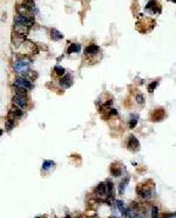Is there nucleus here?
<instances>
[{"mask_svg":"<svg viewBox=\"0 0 176 218\" xmlns=\"http://www.w3.org/2000/svg\"><path fill=\"white\" fill-rule=\"evenodd\" d=\"M158 86V82L157 81H153V82H150L149 85H148V92L149 93H153L155 90V88Z\"/></svg>","mask_w":176,"mask_h":218,"instance_id":"28","label":"nucleus"},{"mask_svg":"<svg viewBox=\"0 0 176 218\" xmlns=\"http://www.w3.org/2000/svg\"><path fill=\"white\" fill-rule=\"evenodd\" d=\"M14 88H15V93H17V95H24V96H26V89H24V88H21V87L19 86H15V85H13Z\"/></svg>","mask_w":176,"mask_h":218,"instance_id":"26","label":"nucleus"},{"mask_svg":"<svg viewBox=\"0 0 176 218\" xmlns=\"http://www.w3.org/2000/svg\"><path fill=\"white\" fill-rule=\"evenodd\" d=\"M27 74H28V76H29V78H31V79H37V78H38V73L37 72H28L27 73Z\"/></svg>","mask_w":176,"mask_h":218,"instance_id":"30","label":"nucleus"},{"mask_svg":"<svg viewBox=\"0 0 176 218\" xmlns=\"http://www.w3.org/2000/svg\"><path fill=\"white\" fill-rule=\"evenodd\" d=\"M91 218H99V217H98V216H96V215H94V216H92Z\"/></svg>","mask_w":176,"mask_h":218,"instance_id":"32","label":"nucleus"},{"mask_svg":"<svg viewBox=\"0 0 176 218\" xmlns=\"http://www.w3.org/2000/svg\"><path fill=\"white\" fill-rule=\"evenodd\" d=\"M135 100H136V102L139 105H143L144 103V98L142 94H136V96H135Z\"/></svg>","mask_w":176,"mask_h":218,"instance_id":"29","label":"nucleus"},{"mask_svg":"<svg viewBox=\"0 0 176 218\" xmlns=\"http://www.w3.org/2000/svg\"><path fill=\"white\" fill-rule=\"evenodd\" d=\"M14 85L15 86H19L26 90H29L33 88V85L31 82V80H28L27 78H24V76H18L17 79L14 80Z\"/></svg>","mask_w":176,"mask_h":218,"instance_id":"4","label":"nucleus"},{"mask_svg":"<svg viewBox=\"0 0 176 218\" xmlns=\"http://www.w3.org/2000/svg\"><path fill=\"white\" fill-rule=\"evenodd\" d=\"M13 28H14V32H15V34H18V35H20V36H26L27 34H28V32H29V28H31V27L14 22Z\"/></svg>","mask_w":176,"mask_h":218,"instance_id":"8","label":"nucleus"},{"mask_svg":"<svg viewBox=\"0 0 176 218\" xmlns=\"http://www.w3.org/2000/svg\"><path fill=\"white\" fill-rule=\"evenodd\" d=\"M129 218H146L141 213L140 211H137V210H133L131 209V215H129Z\"/></svg>","mask_w":176,"mask_h":218,"instance_id":"22","label":"nucleus"},{"mask_svg":"<svg viewBox=\"0 0 176 218\" xmlns=\"http://www.w3.org/2000/svg\"><path fill=\"white\" fill-rule=\"evenodd\" d=\"M31 59L29 58H20L14 63V71L18 74H27L29 72Z\"/></svg>","mask_w":176,"mask_h":218,"instance_id":"1","label":"nucleus"},{"mask_svg":"<svg viewBox=\"0 0 176 218\" xmlns=\"http://www.w3.org/2000/svg\"><path fill=\"white\" fill-rule=\"evenodd\" d=\"M127 144H128V148H129L131 150H133V151H137V150L140 149V142H139V140H137L134 135H131V136L128 137Z\"/></svg>","mask_w":176,"mask_h":218,"instance_id":"10","label":"nucleus"},{"mask_svg":"<svg viewBox=\"0 0 176 218\" xmlns=\"http://www.w3.org/2000/svg\"><path fill=\"white\" fill-rule=\"evenodd\" d=\"M76 218H80V217H76Z\"/></svg>","mask_w":176,"mask_h":218,"instance_id":"35","label":"nucleus"},{"mask_svg":"<svg viewBox=\"0 0 176 218\" xmlns=\"http://www.w3.org/2000/svg\"><path fill=\"white\" fill-rule=\"evenodd\" d=\"M12 101H13V105L17 107H19V108H21V109H24V108H26L27 105H28V100H27L26 96H24V95H14L13 99H12Z\"/></svg>","mask_w":176,"mask_h":218,"instance_id":"5","label":"nucleus"},{"mask_svg":"<svg viewBox=\"0 0 176 218\" xmlns=\"http://www.w3.org/2000/svg\"><path fill=\"white\" fill-rule=\"evenodd\" d=\"M136 192L139 193L140 197L147 199L151 197V195H153V189L149 188L147 184H140L136 188Z\"/></svg>","mask_w":176,"mask_h":218,"instance_id":"3","label":"nucleus"},{"mask_svg":"<svg viewBox=\"0 0 176 218\" xmlns=\"http://www.w3.org/2000/svg\"><path fill=\"white\" fill-rule=\"evenodd\" d=\"M65 218H71V216H69V215H66V217Z\"/></svg>","mask_w":176,"mask_h":218,"instance_id":"33","label":"nucleus"},{"mask_svg":"<svg viewBox=\"0 0 176 218\" xmlns=\"http://www.w3.org/2000/svg\"><path fill=\"white\" fill-rule=\"evenodd\" d=\"M109 170H111V174L114 177H117V176H121V174H122V166L119 163H113L109 168Z\"/></svg>","mask_w":176,"mask_h":218,"instance_id":"12","label":"nucleus"},{"mask_svg":"<svg viewBox=\"0 0 176 218\" xmlns=\"http://www.w3.org/2000/svg\"><path fill=\"white\" fill-rule=\"evenodd\" d=\"M5 128H6L8 132H11V130L14 128V120L11 119V117H8V119L5 121Z\"/></svg>","mask_w":176,"mask_h":218,"instance_id":"21","label":"nucleus"},{"mask_svg":"<svg viewBox=\"0 0 176 218\" xmlns=\"http://www.w3.org/2000/svg\"><path fill=\"white\" fill-rule=\"evenodd\" d=\"M150 218H158V209H157V206H151Z\"/></svg>","mask_w":176,"mask_h":218,"instance_id":"27","label":"nucleus"},{"mask_svg":"<svg viewBox=\"0 0 176 218\" xmlns=\"http://www.w3.org/2000/svg\"><path fill=\"white\" fill-rule=\"evenodd\" d=\"M137 121H139V116H135V115H131V121H129V128L131 129H133L134 127L136 126L137 124Z\"/></svg>","mask_w":176,"mask_h":218,"instance_id":"24","label":"nucleus"},{"mask_svg":"<svg viewBox=\"0 0 176 218\" xmlns=\"http://www.w3.org/2000/svg\"><path fill=\"white\" fill-rule=\"evenodd\" d=\"M51 38H52V40H54V41H58V40H61L64 38V34L61 33V32H59L58 29L52 28V29H51Z\"/></svg>","mask_w":176,"mask_h":218,"instance_id":"16","label":"nucleus"},{"mask_svg":"<svg viewBox=\"0 0 176 218\" xmlns=\"http://www.w3.org/2000/svg\"><path fill=\"white\" fill-rule=\"evenodd\" d=\"M37 218H42V217H37Z\"/></svg>","mask_w":176,"mask_h":218,"instance_id":"34","label":"nucleus"},{"mask_svg":"<svg viewBox=\"0 0 176 218\" xmlns=\"http://www.w3.org/2000/svg\"><path fill=\"white\" fill-rule=\"evenodd\" d=\"M163 218H176V213H167L163 216Z\"/></svg>","mask_w":176,"mask_h":218,"instance_id":"31","label":"nucleus"},{"mask_svg":"<svg viewBox=\"0 0 176 218\" xmlns=\"http://www.w3.org/2000/svg\"><path fill=\"white\" fill-rule=\"evenodd\" d=\"M81 49V46L80 44H71L68 48H67V53L68 54H72V53H79Z\"/></svg>","mask_w":176,"mask_h":218,"instance_id":"17","label":"nucleus"},{"mask_svg":"<svg viewBox=\"0 0 176 218\" xmlns=\"http://www.w3.org/2000/svg\"><path fill=\"white\" fill-rule=\"evenodd\" d=\"M94 193L98 196L99 198H106L108 196L107 193V186H106V183L101 182L96 185V188L94 189Z\"/></svg>","mask_w":176,"mask_h":218,"instance_id":"7","label":"nucleus"},{"mask_svg":"<svg viewBox=\"0 0 176 218\" xmlns=\"http://www.w3.org/2000/svg\"><path fill=\"white\" fill-rule=\"evenodd\" d=\"M164 117H166V112H164L163 108H157V109H155L154 112H151V114H150L151 121H161Z\"/></svg>","mask_w":176,"mask_h":218,"instance_id":"9","label":"nucleus"},{"mask_svg":"<svg viewBox=\"0 0 176 218\" xmlns=\"http://www.w3.org/2000/svg\"><path fill=\"white\" fill-rule=\"evenodd\" d=\"M100 52V48L96 45H89L85 48V54L87 56H92V55H96Z\"/></svg>","mask_w":176,"mask_h":218,"instance_id":"13","label":"nucleus"},{"mask_svg":"<svg viewBox=\"0 0 176 218\" xmlns=\"http://www.w3.org/2000/svg\"><path fill=\"white\" fill-rule=\"evenodd\" d=\"M22 116V109L19 107H13L11 110H10V117L11 119H20Z\"/></svg>","mask_w":176,"mask_h":218,"instance_id":"14","label":"nucleus"},{"mask_svg":"<svg viewBox=\"0 0 176 218\" xmlns=\"http://www.w3.org/2000/svg\"><path fill=\"white\" fill-rule=\"evenodd\" d=\"M54 72L57 73L59 76H64V75H65V73H66V71H65V68H64V67L55 66V68H54Z\"/></svg>","mask_w":176,"mask_h":218,"instance_id":"25","label":"nucleus"},{"mask_svg":"<svg viewBox=\"0 0 176 218\" xmlns=\"http://www.w3.org/2000/svg\"><path fill=\"white\" fill-rule=\"evenodd\" d=\"M106 186H107V193L108 196H114V183L111 181H107L106 182Z\"/></svg>","mask_w":176,"mask_h":218,"instance_id":"19","label":"nucleus"},{"mask_svg":"<svg viewBox=\"0 0 176 218\" xmlns=\"http://www.w3.org/2000/svg\"><path fill=\"white\" fill-rule=\"evenodd\" d=\"M17 11H18V14L20 15H27V13L31 11L26 5H19V6L17 7Z\"/></svg>","mask_w":176,"mask_h":218,"instance_id":"18","label":"nucleus"},{"mask_svg":"<svg viewBox=\"0 0 176 218\" xmlns=\"http://www.w3.org/2000/svg\"><path fill=\"white\" fill-rule=\"evenodd\" d=\"M14 22L21 24V25H25V26L28 27H32L33 24H34V17L33 15H20V14H18L14 18Z\"/></svg>","mask_w":176,"mask_h":218,"instance_id":"2","label":"nucleus"},{"mask_svg":"<svg viewBox=\"0 0 176 218\" xmlns=\"http://www.w3.org/2000/svg\"><path fill=\"white\" fill-rule=\"evenodd\" d=\"M54 162L53 161H49V159H47V161H44L42 162V165H41V169L44 170V171H49V170H52L53 168H54Z\"/></svg>","mask_w":176,"mask_h":218,"instance_id":"15","label":"nucleus"},{"mask_svg":"<svg viewBox=\"0 0 176 218\" xmlns=\"http://www.w3.org/2000/svg\"><path fill=\"white\" fill-rule=\"evenodd\" d=\"M146 10L149 11L150 13H154V14H160L161 13V6L160 4L157 2L156 0H149L146 5Z\"/></svg>","mask_w":176,"mask_h":218,"instance_id":"6","label":"nucleus"},{"mask_svg":"<svg viewBox=\"0 0 176 218\" xmlns=\"http://www.w3.org/2000/svg\"><path fill=\"white\" fill-rule=\"evenodd\" d=\"M59 85L62 88H68L73 85V78L71 75H64L59 81Z\"/></svg>","mask_w":176,"mask_h":218,"instance_id":"11","label":"nucleus"},{"mask_svg":"<svg viewBox=\"0 0 176 218\" xmlns=\"http://www.w3.org/2000/svg\"><path fill=\"white\" fill-rule=\"evenodd\" d=\"M115 205H116V208H117V209H119V210H120L121 212L127 209V208H126V205H124V202H123V201H120V199L115 201Z\"/></svg>","mask_w":176,"mask_h":218,"instance_id":"23","label":"nucleus"},{"mask_svg":"<svg viewBox=\"0 0 176 218\" xmlns=\"http://www.w3.org/2000/svg\"><path fill=\"white\" fill-rule=\"evenodd\" d=\"M128 181H129V177H126V178L120 183V185H119V193H120V195H123L124 188H126V185L128 183Z\"/></svg>","mask_w":176,"mask_h":218,"instance_id":"20","label":"nucleus"}]
</instances>
